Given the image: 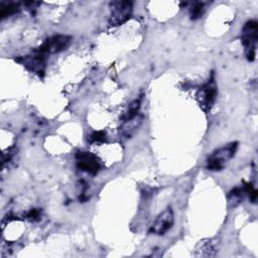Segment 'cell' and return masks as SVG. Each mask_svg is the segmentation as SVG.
Listing matches in <instances>:
<instances>
[{
	"label": "cell",
	"mask_w": 258,
	"mask_h": 258,
	"mask_svg": "<svg viewBox=\"0 0 258 258\" xmlns=\"http://www.w3.org/2000/svg\"><path fill=\"white\" fill-rule=\"evenodd\" d=\"M238 142H230L214 150L207 159V168L211 171H220L235 156Z\"/></svg>",
	"instance_id": "cell-1"
},
{
	"label": "cell",
	"mask_w": 258,
	"mask_h": 258,
	"mask_svg": "<svg viewBox=\"0 0 258 258\" xmlns=\"http://www.w3.org/2000/svg\"><path fill=\"white\" fill-rule=\"evenodd\" d=\"M258 41V23L255 20L247 21L241 31V42L244 46L246 57L249 61H253L256 56V48Z\"/></svg>",
	"instance_id": "cell-2"
},
{
	"label": "cell",
	"mask_w": 258,
	"mask_h": 258,
	"mask_svg": "<svg viewBox=\"0 0 258 258\" xmlns=\"http://www.w3.org/2000/svg\"><path fill=\"white\" fill-rule=\"evenodd\" d=\"M109 24L111 26H119L129 20L133 10V4L131 1L125 0L112 1L109 5Z\"/></svg>",
	"instance_id": "cell-3"
},
{
	"label": "cell",
	"mask_w": 258,
	"mask_h": 258,
	"mask_svg": "<svg viewBox=\"0 0 258 258\" xmlns=\"http://www.w3.org/2000/svg\"><path fill=\"white\" fill-rule=\"evenodd\" d=\"M217 95V84L214 76H212L210 80L206 84H204L197 92V100L203 111H205L206 113L211 111L216 102Z\"/></svg>",
	"instance_id": "cell-4"
},
{
	"label": "cell",
	"mask_w": 258,
	"mask_h": 258,
	"mask_svg": "<svg viewBox=\"0 0 258 258\" xmlns=\"http://www.w3.org/2000/svg\"><path fill=\"white\" fill-rule=\"evenodd\" d=\"M72 41V37L67 34H55L45 39V41L38 47V51L43 54L57 53L67 49Z\"/></svg>",
	"instance_id": "cell-5"
},
{
	"label": "cell",
	"mask_w": 258,
	"mask_h": 258,
	"mask_svg": "<svg viewBox=\"0 0 258 258\" xmlns=\"http://www.w3.org/2000/svg\"><path fill=\"white\" fill-rule=\"evenodd\" d=\"M174 224V214L170 207H167L164 211H162L154 220L153 224L150 227L149 232L162 236L165 235L173 226Z\"/></svg>",
	"instance_id": "cell-6"
},
{
	"label": "cell",
	"mask_w": 258,
	"mask_h": 258,
	"mask_svg": "<svg viewBox=\"0 0 258 258\" xmlns=\"http://www.w3.org/2000/svg\"><path fill=\"white\" fill-rule=\"evenodd\" d=\"M77 167L90 174H97L101 168L100 159L88 151H79L76 154Z\"/></svg>",
	"instance_id": "cell-7"
},
{
	"label": "cell",
	"mask_w": 258,
	"mask_h": 258,
	"mask_svg": "<svg viewBox=\"0 0 258 258\" xmlns=\"http://www.w3.org/2000/svg\"><path fill=\"white\" fill-rule=\"evenodd\" d=\"M23 67H25L28 71L35 74H43L46 67V55L36 50L35 52L21 56L16 59Z\"/></svg>",
	"instance_id": "cell-8"
},
{
	"label": "cell",
	"mask_w": 258,
	"mask_h": 258,
	"mask_svg": "<svg viewBox=\"0 0 258 258\" xmlns=\"http://www.w3.org/2000/svg\"><path fill=\"white\" fill-rule=\"evenodd\" d=\"M218 251V241L215 239H207L201 241L196 249L195 255L198 257H213Z\"/></svg>",
	"instance_id": "cell-9"
},
{
	"label": "cell",
	"mask_w": 258,
	"mask_h": 258,
	"mask_svg": "<svg viewBox=\"0 0 258 258\" xmlns=\"http://www.w3.org/2000/svg\"><path fill=\"white\" fill-rule=\"evenodd\" d=\"M19 10H20L19 4L15 3V2L1 3V5H0V15L2 18L11 16V15L17 13Z\"/></svg>",
	"instance_id": "cell-10"
},
{
	"label": "cell",
	"mask_w": 258,
	"mask_h": 258,
	"mask_svg": "<svg viewBox=\"0 0 258 258\" xmlns=\"http://www.w3.org/2000/svg\"><path fill=\"white\" fill-rule=\"evenodd\" d=\"M243 195H244V190L243 187H236L233 188L229 195H228V203L230 207H236L238 206L242 200H243Z\"/></svg>",
	"instance_id": "cell-11"
},
{
	"label": "cell",
	"mask_w": 258,
	"mask_h": 258,
	"mask_svg": "<svg viewBox=\"0 0 258 258\" xmlns=\"http://www.w3.org/2000/svg\"><path fill=\"white\" fill-rule=\"evenodd\" d=\"M205 11V4L202 2L194 3L189 8V15L191 19H198L203 16Z\"/></svg>",
	"instance_id": "cell-12"
},
{
	"label": "cell",
	"mask_w": 258,
	"mask_h": 258,
	"mask_svg": "<svg viewBox=\"0 0 258 258\" xmlns=\"http://www.w3.org/2000/svg\"><path fill=\"white\" fill-rule=\"evenodd\" d=\"M243 190H244V194H246L249 197V199L252 203H256L258 192H257V189L255 188V186L251 182H245L244 186H243Z\"/></svg>",
	"instance_id": "cell-13"
},
{
	"label": "cell",
	"mask_w": 258,
	"mask_h": 258,
	"mask_svg": "<svg viewBox=\"0 0 258 258\" xmlns=\"http://www.w3.org/2000/svg\"><path fill=\"white\" fill-rule=\"evenodd\" d=\"M106 139V133L104 131H96L90 135V142H103Z\"/></svg>",
	"instance_id": "cell-14"
},
{
	"label": "cell",
	"mask_w": 258,
	"mask_h": 258,
	"mask_svg": "<svg viewBox=\"0 0 258 258\" xmlns=\"http://www.w3.org/2000/svg\"><path fill=\"white\" fill-rule=\"evenodd\" d=\"M40 218V211L37 209H32L26 214V219L30 221H37Z\"/></svg>",
	"instance_id": "cell-15"
}]
</instances>
